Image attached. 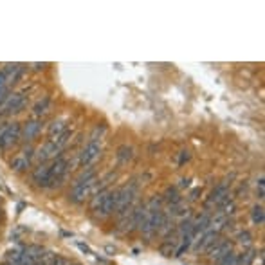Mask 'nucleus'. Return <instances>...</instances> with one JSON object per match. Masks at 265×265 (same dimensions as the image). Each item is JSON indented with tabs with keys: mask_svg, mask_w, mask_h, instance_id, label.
I'll return each mask as SVG.
<instances>
[{
	"mask_svg": "<svg viewBox=\"0 0 265 265\" xmlns=\"http://www.w3.org/2000/svg\"><path fill=\"white\" fill-rule=\"evenodd\" d=\"M94 184H96V170H92V166L85 168V171L72 183L69 200H71L72 204H83L85 199L90 195L92 188H94Z\"/></svg>",
	"mask_w": 265,
	"mask_h": 265,
	"instance_id": "1",
	"label": "nucleus"
},
{
	"mask_svg": "<svg viewBox=\"0 0 265 265\" xmlns=\"http://www.w3.org/2000/svg\"><path fill=\"white\" fill-rule=\"evenodd\" d=\"M90 213L98 220H105L114 215V189H100L90 200Z\"/></svg>",
	"mask_w": 265,
	"mask_h": 265,
	"instance_id": "2",
	"label": "nucleus"
},
{
	"mask_svg": "<svg viewBox=\"0 0 265 265\" xmlns=\"http://www.w3.org/2000/svg\"><path fill=\"white\" fill-rule=\"evenodd\" d=\"M22 139V125L18 121L0 123V150H9Z\"/></svg>",
	"mask_w": 265,
	"mask_h": 265,
	"instance_id": "3",
	"label": "nucleus"
},
{
	"mask_svg": "<svg viewBox=\"0 0 265 265\" xmlns=\"http://www.w3.org/2000/svg\"><path fill=\"white\" fill-rule=\"evenodd\" d=\"M67 171H69V162L63 155H58L56 159H53L49 162V186L47 188H58L61 186L63 179L67 177Z\"/></svg>",
	"mask_w": 265,
	"mask_h": 265,
	"instance_id": "4",
	"label": "nucleus"
},
{
	"mask_svg": "<svg viewBox=\"0 0 265 265\" xmlns=\"http://www.w3.org/2000/svg\"><path fill=\"white\" fill-rule=\"evenodd\" d=\"M26 105H27V100H26L24 92H11L6 100L0 103V117L18 114V112H22L26 108Z\"/></svg>",
	"mask_w": 265,
	"mask_h": 265,
	"instance_id": "5",
	"label": "nucleus"
},
{
	"mask_svg": "<svg viewBox=\"0 0 265 265\" xmlns=\"http://www.w3.org/2000/svg\"><path fill=\"white\" fill-rule=\"evenodd\" d=\"M36 157V150L31 146V144H26L18 154H15V157L11 159V170L17 171V173H22V171L29 170L31 164H33V159Z\"/></svg>",
	"mask_w": 265,
	"mask_h": 265,
	"instance_id": "6",
	"label": "nucleus"
},
{
	"mask_svg": "<svg viewBox=\"0 0 265 265\" xmlns=\"http://www.w3.org/2000/svg\"><path fill=\"white\" fill-rule=\"evenodd\" d=\"M101 154V141H88L78 154V164L81 168H90Z\"/></svg>",
	"mask_w": 265,
	"mask_h": 265,
	"instance_id": "7",
	"label": "nucleus"
},
{
	"mask_svg": "<svg viewBox=\"0 0 265 265\" xmlns=\"http://www.w3.org/2000/svg\"><path fill=\"white\" fill-rule=\"evenodd\" d=\"M227 200H229V188H227V184H218L210 193V197H208L204 206H206V210H215V208L220 210Z\"/></svg>",
	"mask_w": 265,
	"mask_h": 265,
	"instance_id": "8",
	"label": "nucleus"
},
{
	"mask_svg": "<svg viewBox=\"0 0 265 265\" xmlns=\"http://www.w3.org/2000/svg\"><path fill=\"white\" fill-rule=\"evenodd\" d=\"M42 119H38V117H33V119H29V121H26L22 125V139L26 141V143H33L34 139L38 137L40 132H42Z\"/></svg>",
	"mask_w": 265,
	"mask_h": 265,
	"instance_id": "9",
	"label": "nucleus"
},
{
	"mask_svg": "<svg viewBox=\"0 0 265 265\" xmlns=\"http://www.w3.org/2000/svg\"><path fill=\"white\" fill-rule=\"evenodd\" d=\"M218 238H220V233L218 231H213V229L206 231L204 235H200V240H197V243H195V251L200 254L208 253V251L218 242Z\"/></svg>",
	"mask_w": 265,
	"mask_h": 265,
	"instance_id": "10",
	"label": "nucleus"
},
{
	"mask_svg": "<svg viewBox=\"0 0 265 265\" xmlns=\"http://www.w3.org/2000/svg\"><path fill=\"white\" fill-rule=\"evenodd\" d=\"M229 251H233V243L229 242V240H226V238H218V242L213 245V247L208 251V258H210V262H218L220 258H224Z\"/></svg>",
	"mask_w": 265,
	"mask_h": 265,
	"instance_id": "11",
	"label": "nucleus"
},
{
	"mask_svg": "<svg viewBox=\"0 0 265 265\" xmlns=\"http://www.w3.org/2000/svg\"><path fill=\"white\" fill-rule=\"evenodd\" d=\"M31 181L38 188H47L49 186V162H42L31 171Z\"/></svg>",
	"mask_w": 265,
	"mask_h": 265,
	"instance_id": "12",
	"label": "nucleus"
},
{
	"mask_svg": "<svg viewBox=\"0 0 265 265\" xmlns=\"http://www.w3.org/2000/svg\"><path fill=\"white\" fill-rule=\"evenodd\" d=\"M58 155H61V150L58 148V144H56L54 141H49V139H47V141H45L38 150H36V157H38L42 162L56 159Z\"/></svg>",
	"mask_w": 265,
	"mask_h": 265,
	"instance_id": "13",
	"label": "nucleus"
},
{
	"mask_svg": "<svg viewBox=\"0 0 265 265\" xmlns=\"http://www.w3.org/2000/svg\"><path fill=\"white\" fill-rule=\"evenodd\" d=\"M44 254V249L38 245H29V247L22 249V258L18 262V265H36L40 256Z\"/></svg>",
	"mask_w": 265,
	"mask_h": 265,
	"instance_id": "14",
	"label": "nucleus"
},
{
	"mask_svg": "<svg viewBox=\"0 0 265 265\" xmlns=\"http://www.w3.org/2000/svg\"><path fill=\"white\" fill-rule=\"evenodd\" d=\"M65 130H67V121L63 117H58L54 121H51V125L47 127V137H49V141H54V139L60 137Z\"/></svg>",
	"mask_w": 265,
	"mask_h": 265,
	"instance_id": "15",
	"label": "nucleus"
},
{
	"mask_svg": "<svg viewBox=\"0 0 265 265\" xmlns=\"http://www.w3.org/2000/svg\"><path fill=\"white\" fill-rule=\"evenodd\" d=\"M49 110H51V100L47 98V96L40 98V100L33 105V116L38 117V119H42V117H44Z\"/></svg>",
	"mask_w": 265,
	"mask_h": 265,
	"instance_id": "16",
	"label": "nucleus"
},
{
	"mask_svg": "<svg viewBox=\"0 0 265 265\" xmlns=\"http://www.w3.org/2000/svg\"><path fill=\"white\" fill-rule=\"evenodd\" d=\"M254 258H256V249L247 247L243 249L240 254H237V264L235 265H253Z\"/></svg>",
	"mask_w": 265,
	"mask_h": 265,
	"instance_id": "17",
	"label": "nucleus"
},
{
	"mask_svg": "<svg viewBox=\"0 0 265 265\" xmlns=\"http://www.w3.org/2000/svg\"><path fill=\"white\" fill-rule=\"evenodd\" d=\"M9 94H11V81H9L6 71L2 69L0 71V103L6 100Z\"/></svg>",
	"mask_w": 265,
	"mask_h": 265,
	"instance_id": "18",
	"label": "nucleus"
},
{
	"mask_svg": "<svg viewBox=\"0 0 265 265\" xmlns=\"http://www.w3.org/2000/svg\"><path fill=\"white\" fill-rule=\"evenodd\" d=\"M116 157H117V160H119L121 164H127L128 160H132V157H133L132 146H128V144H123V146H119Z\"/></svg>",
	"mask_w": 265,
	"mask_h": 265,
	"instance_id": "19",
	"label": "nucleus"
},
{
	"mask_svg": "<svg viewBox=\"0 0 265 265\" xmlns=\"http://www.w3.org/2000/svg\"><path fill=\"white\" fill-rule=\"evenodd\" d=\"M251 220H253L254 226H264V222H265L264 206L262 204L253 206V211H251Z\"/></svg>",
	"mask_w": 265,
	"mask_h": 265,
	"instance_id": "20",
	"label": "nucleus"
},
{
	"mask_svg": "<svg viewBox=\"0 0 265 265\" xmlns=\"http://www.w3.org/2000/svg\"><path fill=\"white\" fill-rule=\"evenodd\" d=\"M20 258H22V249L13 247V249H9V251H7V254H6V264H9V265H18Z\"/></svg>",
	"mask_w": 265,
	"mask_h": 265,
	"instance_id": "21",
	"label": "nucleus"
},
{
	"mask_svg": "<svg viewBox=\"0 0 265 265\" xmlns=\"http://www.w3.org/2000/svg\"><path fill=\"white\" fill-rule=\"evenodd\" d=\"M237 242L240 243L243 249L251 247V243H253V235H251L249 231H240L238 233V237H237Z\"/></svg>",
	"mask_w": 265,
	"mask_h": 265,
	"instance_id": "22",
	"label": "nucleus"
},
{
	"mask_svg": "<svg viewBox=\"0 0 265 265\" xmlns=\"http://www.w3.org/2000/svg\"><path fill=\"white\" fill-rule=\"evenodd\" d=\"M235 264H237V253H235V251H229V253H227L224 258L218 260L215 265H235Z\"/></svg>",
	"mask_w": 265,
	"mask_h": 265,
	"instance_id": "23",
	"label": "nucleus"
},
{
	"mask_svg": "<svg viewBox=\"0 0 265 265\" xmlns=\"http://www.w3.org/2000/svg\"><path fill=\"white\" fill-rule=\"evenodd\" d=\"M264 195H265V191H264V175H260V179L256 181V197L262 200V199H264Z\"/></svg>",
	"mask_w": 265,
	"mask_h": 265,
	"instance_id": "24",
	"label": "nucleus"
},
{
	"mask_svg": "<svg viewBox=\"0 0 265 265\" xmlns=\"http://www.w3.org/2000/svg\"><path fill=\"white\" fill-rule=\"evenodd\" d=\"M51 265H69V260L65 256H60V254H54V258L51 262Z\"/></svg>",
	"mask_w": 265,
	"mask_h": 265,
	"instance_id": "25",
	"label": "nucleus"
},
{
	"mask_svg": "<svg viewBox=\"0 0 265 265\" xmlns=\"http://www.w3.org/2000/svg\"><path fill=\"white\" fill-rule=\"evenodd\" d=\"M34 71H44L45 67H47V63H33Z\"/></svg>",
	"mask_w": 265,
	"mask_h": 265,
	"instance_id": "26",
	"label": "nucleus"
},
{
	"mask_svg": "<svg viewBox=\"0 0 265 265\" xmlns=\"http://www.w3.org/2000/svg\"><path fill=\"white\" fill-rule=\"evenodd\" d=\"M2 218H4V213H2V208H0V220H2Z\"/></svg>",
	"mask_w": 265,
	"mask_h": 265,
	"instance_id": "27",
	"label": "nucleus"
},
{
	"mask_svg": "<svg viewBox=\"0 0 265 265\" xmlns=\"http://www.w3.org/2000/svg\"><path fill=\"white\" fill-rule=\"evenodd\" d=\"M69 265H80V264H69Z\"/></svg>",
	"mask_w": 265,
	"mask_h": 265,
	"instance_id": "28",
	"label": "nucleus"
}]
</instances>
